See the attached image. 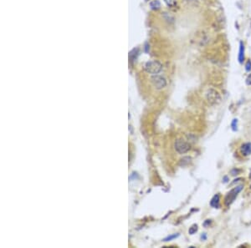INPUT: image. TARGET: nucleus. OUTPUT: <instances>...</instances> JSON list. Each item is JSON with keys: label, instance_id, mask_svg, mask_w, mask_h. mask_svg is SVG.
<instances>
[{"label": "nucleus", "instance_id": "obj_1", "mask_svg": "<svg viewBox=\"0 0 251 248\" xmlns=\"http://www.w3.org/2000/svg\"><path fill=\"white\" fill-rule=\"evenodd\" d=\"M144 69H145V71L150 75H158L163 69V65L157 60H152V61H148L145 64Z\"/></svg>", "mask_w": 251, "mask_h": 248}, {"label": "nucleus", "instance_id": "obj_2", "mask_svg": "<svg viewBox=\"0 0 251 248\" xmlns=\"http://www.w3.org/2000/svg\"><path fill=\"white\" fill-rule=\"evenodd\" d=\"M244 188L243 185H239V186H235L234 189H232L226 195L224 198V203L226 206H229L232 203L234 202L236 199V197L238 196V193L241 191Z\"/></svg>", "mask_w": 251, "mask_h": 248}, {"label": "nucleus", "instance_id": "obj_3", "mask_svg": "<svg viewBox=\"0 0 251 248\" xmlns=\"http://www.w3.org/2000/svg\"><path fill=\"white\" fill-rule=\"evenodd\" d=\"M206 98L208 102L212 105H218L221 101V96L219 92L214 89H209L206 94Z\"/></svg>", "mask_w": 251, "mask_h": 248}, {"label": "nucleus", "instance_id": "obj_4", "mask_svg": "<svg viewBox=\"0 0 251 248\" xmlns=\"http://www.w3.org/2000/svg\"><path fill=\"white\" fill-rule=\"evenodd\" d=\"M174 149L178 154H185L190 150L191 145L188 142L183 141L182 139H177L174 142Z\"/></svg>", "mask_w": 251, "mask_h": 248}, {"label": "nucleus", "instance_id": "obj_5", "mask_svg": "<svg viewBox=\"0 0 251 248\" xmlns=\"http://www.w3.org/2000/svg\"><path fill=\"white\" fill-rule=\"evenodd\" d=\"M151 82L156 89H163L167 86V79L163 76L159 75H155L152 76Z\"/></svg>", "mask_w": 251, "mask_h": 248}, {"label": "nucleus", "instance_id": "obj_6", "mask_svg": "<svg viewBox=\"0 0 251 248\" xmlns=\"http://www.w3.org/2000/svg\"><path fill=\"white\" fill-rule=\"evenodd\" d=\"M240 152L243 156H249L251 155V142L244 143L240 147Z\"/></svg>", "mask_w": 251, "mask_h": 248}, {"label": "nucleus", "instance_id": "obj_7", "mask_svg": "<svg viewBox=\"0 0 251 248\" xmlns=\"http://www.w3.org/2000/svg\"><path fill=\"white\" fill-rule=\"evenodd\" d=\"M245 44L244 43L240 41L239 42V49H238V59L239 64H243L244 60H245Z\"/></svg>", "mask_w": 251, "mask_h": 248}, {"label": "nucleus", "instance_id": "obj_8", "mask_svg": "<svg viewBox=\"0 0 251 248\" xmlns=\"http://www.w3.org/2000/svg\"><path fill=\"white\" fill-rule=\"evenodd\" d=\"M210 206L213 208H219L220 206V196L219 194H216L213 196V198L210 201Z\"/></svg>", "mask_w": 251, "mask_h": 248}, {"label": "nucleus", "instance_id": "obj_9", "mask_svg": "<svg viewBox=\"0 0 251 248\" xmlns=\"http://www.w3.org/2000/svg\"><path fill=\"white\" fill-rule=\"evenodd\" d=\"M150 7L152 9L157 10L161 8V3L158 0H153L150 3Z\"/></svg>", "mask_w": 251, "mask_h": 248}, {"label": "nucleus", "instance_id": "obj_10", "mask_svg": "<svg viewBox=\"0 0 251 248\" xmlns=\"http://www.w3.org/2000/svg\"><path fill=\"white\" fill-rule=\"evenodd\" d=\"M190 160H191L190 157H183V159H181V160H180V166H186L190 162Z\"/></svg>", "mask_w": 251, "mask_h": 248}, {"label": "nucleus", "instance_id": "obj_11", "mask_svg": "<svg viewBox=\"0 0 251 248\" xmlns=\"http://www.w3.org/2000/svg\"><path fill=\"white\" fill-rule=\"evenodd\" d=\"M198 229H199L198 225H197V224H194V225H192L191 227H189L188 233L190 235H193L194 233H196V232H198Z\"/></svg>", "mask_w": 251, "mask_h": 248}, {"label": "nucleus", "instance_id": "obj_12", "mask_svg": "<svg viewBox=\"0 0 251 248\" xmlns=\"http://www.w3.org/2000/svg\"><path fill=\"white\" fill-rule=\"evenodd\" d=\"M178 236H179V233L173 234V235L168 236L167 237H166V238L163 239V242H169V241H172V240L177 238V237H178Z\"/></svg>", "mask_w": 251, "mask_h": 248}, {"label": "nucleus", "instance_id": "obj_13", "mask_svg": "<svg viewBox=\"0 0 251 248\" xmlns=\"http://www.w3.org/2000/svg\"><path fill=\"white\" fill-rule=\"evenodd\" d=\"M237 126H238V120H237V119H234L231 123L232 130H233L234 131H236L237 130H238Z\"/></svg>", "mask_w": 251, "mask_h": 248}, {"label": "nucleus", "instance_id": "obj_14", "mask_svg": "<svg viewBox=\"0 0 251 248\" xmlns=\"http://www.w3.org/2000/svg\"><path fill=\"white\" fill-rule=\"evenodd\" d=\"M164 2L168 7H174L176 5V0H164Z\"/></svg>", "mask_w": 251, "mask_h": 248}, {"label": "nucleus", "instance_id": "obj_15", "mask_svg": "<svg viewBox=\"0 0 251 248\" xmlns=\"http://www.w3.org/2000/svg\"><path fill=\"white\" fill-rule=\"evenodd\" d=\"M245 70L247 72H250L251 71V61L250 60H248L246 64H245Z\"/></svg>", "mask_w": 251, "mask_h": 248}, {"label": "nucleus", "instance_id": "obj_16", "mask_svg": "<svg viewBox=\"0 0 251 248\" xmlns=\"http://www.w3.org/2000/svg\"><path fill=\"white\" fill-rule=\"evenodd\" d=\"M245 82H246V85H251V74H249V75L247 76Z\"/></svg>", "mask_w": 251, "mask_h": 248}, {"label": "nucleus", "instance_id": "obj_17", "mask_svg": "<svg viewBox=\"0 0 251 248\" xmlns=\"http://www.w3.org/2000/svg\"><path fill=\"white\" fill-rule=\"evenodd\" d=\"M210 223H211V220H206L205 222L203 223V225L205 226V227H207L208 226V225H210Z\"/></svg>", "mask_w": 251, "mask_h": 248}, {"label": "nucleus", "instance_id": "obj_18", "mask_svg": "<svg viewBox=\"0 0 251 248\" xmlns=\"http://www.w3.org/2000/svg\"><path fill=\"white\" fill-rule=\"evenodd\" d=\"M238 171H239V170H236V169H234V170H232V171H231V173H232V175H233V176H235V175H238Z\"/></svg>", "mask_w": 251, "mask_h": 248}, {"label": "nucleus", "instance_id": "obj_19", "mask_svg": "<svg viewBox=\"0 0 251 248\" xmlns=\"http://www.w3.org/2000/svg\"><path fill=\"white\" fill-rule=\"evenodd\" d=\"M201 239H202L203 241H205L206 239H207V236H206V233H203V234H202V236H201Z\"/></svg>", "mask_w": 251, "mask_h": 248}, {"label": "nucleus", "instance_id": "obj_20", "mask_svg": "<svg viewBox=\"0 0 251 248\" xmlns=\"http://www.w3.org/2000/svg\"><path fill=\"white\" fill-rule=\"evenodd\" d=\"M223 180H224V183H227L228 181V176H224V179H223Z\"/></svg>", "mask_w": 251, "mask_h": 248}]
</instances>
